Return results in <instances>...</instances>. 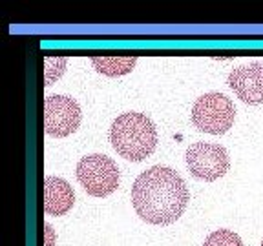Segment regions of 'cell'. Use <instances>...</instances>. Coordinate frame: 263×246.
<instances>
[{
	"instance_id": "1",
	"label": "cell",
	"mask_w": 263,
	"mask_h": 246,
	"mask_svg": "<svg viewBox=\"0 0 263 246\" xmlns=\"http://www.w3.org/2000/svg\"><path fill=\"white\" fill-rule=\"evenodd\" d=\"M190 201L189 186L176 170L152 166L144 170L132 186V204L150 224H172L183 215Z\"/></svg>"
},
{
	"instance_id": "2",
	"label": "cell",
	"mask_w": 263,
	"mask_h": 246,
	"mask_svg": "<svg viewBox=\"0 0 263 246\" xmlns=\"http://www.w3.org/2000/svg\"><path fill=\"white\" fill-rule=\"evenodd\" d=\"M110 142L124 159L132 162L144 160L157 146L156 124L144 113H121L110 126Z\"/></svg>"
},
{
	"instance_id": "3",
	"label": "cell",
	"mask_w": 263,
	"mask_h": 246,
	"mask_svg": "<svg viewBox=\"0 0 263 246\" xmlns=\"http://www.w3.org/2000/svg\"><path fill=\"white\" fill-rule=\"evenodd\" d=\"M236 117L234 102L219 91H210L197 98L192 106V122L199 131L223 135L232 128Z\"/></svg>"
},
{
	"instance_id": "4",
	"label": "cell",
	"mask_w": 263,
	"mask_h": 246,
	"mask_svg": "<svg viewBox=\"0 0 263 246\" xmlns=\"http://www.w3.org/2000/svg\"><path fill=\"white\" fill-rule=\"evenodd\" d=\"M77 180L88 195L106 197L119 188L121 173L108 155L90 153L77 162Z\"/></svg>"
},
{
	"instance_id": "5",
	"label": "cell",
	"mask_w": 263,
	"mask_h": 246,
	"mask_svg": "<svg viewBox=\"0 0 263 246\" xmlns=\"http://www.w3.org/2000/svg\"><path fill=\"white\" fill-rule=\"evenodd\" d=\"M186 166L196 179L218 180L230 168L229 152L216 142H194L186 148Z\"/></svg>"
},
{
	"instance_id": "6",
	"label": "cell",
	"mask_w": 263,
	"mask_h": 246,
	"mask_svg": "<svg viewBox=\"0 0 263 246\" xmlns=\"http://www.w3.org/2000/svg\"><path fill=\"white\" fill-rule=\"evenodd\" d=\"M44 131L51 137H68L81 126V106L68 95H49L42 108Z\"/></svg>"
},
{
	"instance_id": "7",
	"label": "cell",
	"mask_w": 263,
	"mask_h": 246,
	"mask_svg": "<svg viewBox=\"0 0 263 246\" xmlns=\"http://www.w3.org/2000/svg\"><path fill=\"white\" fill-rule=\"evenodd\" d=\"M230 90L247 104H263V62L252 60L229 73Z\"/></svg>"
},
{
	"instance_id": "8",
	"label": "cell",
	"mask_w": 263,
	"mask_h": 246,
	"mask_svg": "<svg viewBox=\"0 0 263 246\" xmlns=\"http://www.w3.org/2000/svg\"><path fill=\"white\" fill-rule=\"evenodd\" d=\"M42 206L48 215H64L68 213L75 204V192L70 186L68 180L62 177L49 175L44 179L42 184Z\"/></svg>"
},
{
	"instance_id": "9",
	"label": "cell",
	"mask_w": 263,
	"mask_h": 246,
	"mask_svg": "<svg viewBox=\"0 0 263 246\" xmlns=\"http://www.w3.org/2000/svg\"><path fill=\"white\" fill-rule=\"evenodd\" d=\"M137 64V58L132 55H95L91 57V66L99 73L108 77H119V75L130 73Z\"/></svg>"
},
{
	"instance_id": "10",
	"label": "cell",
	"mask_w": 263,
	"mask_h": 246,
	"mask_svg": "<svg viewBox=\"0 0 263 246\" xmlns=\"http://www.w3.org/2000/svg\"><path fill=\"white\" fill-rule=\"evenodd\" d=\"M203 246H243V241L232 230H214L205 239Z\"/></svg>"
},
{
	"instance_id": "11",
	"label": "cell",
	"mask_w": 263,
	"mask_h": 246,
	"mask_svg": "<svg viewBox=\"0 0 263 246\" xmlns=\"http://www.w3.org/2000/svg\"><path fill=\"white\" fill-rule=\"evenodd\" d=\"M44 77H46V86H51L62 73H64V68H66V57H48L44 60Z\"/></svg>"
},
{
	"instance_id": "12",
	"label": "cell",
	"mask_w": 263,
	"mask_h": 246,
	"mask_svg": "<svg viewBox=\"0 0 263 246\" xmlns=\"http://www.w3.org/2000/svg\"><path fill=\"white\" fill-rule=\"evenodd\" d=\"M44 232L49 235V237H48V244H46V246H53V230H51V226H49L48 222H44Z\"/></svg>"
},
{
	"instance_id": "13",
	"label": "cell",
	"mask_w": 263,
	"mask_h": 246,
	"mask_svg": "<svg viewBox=\"0 0 263 246\" xmlns=\"http://www.w3.org/2000/svg\"><path fill=\"white\" fill-rule=\"evenodd\" d=\"M259 246H263V239H261V244H259Z\"/></svg>"
}]
</instances>
